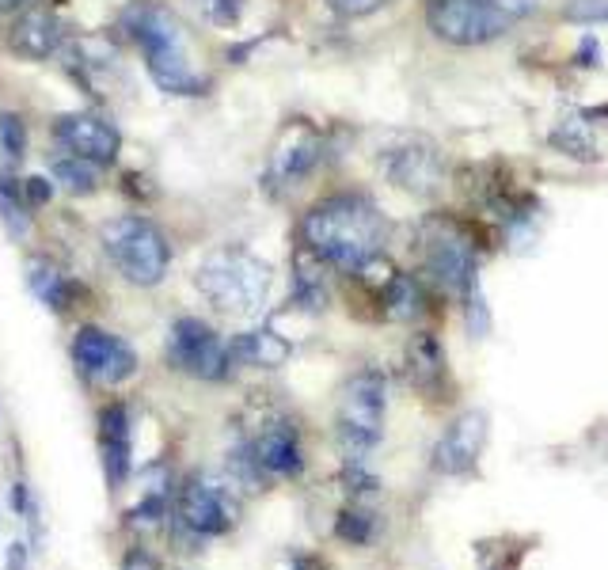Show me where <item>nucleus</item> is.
<instances>
[{"label":"nucleus","mask_w":608,"mask_h":570,"mask_svg":"<svg viewBox=\"0 0 608 570\" xmlns=\"http://www.w3.org/2000/svg\"><path fill=\"white\" fill-rule=\"evenodd\" d=\"M27 282H31V289H35L54 312H65V308H69V282H65V274H61L54 263L31 259V263H27Z\"/></svg>","instance_id":"4be33fe9"},{"label":"nucleus","mask_w":608,"mask_h":570,"mask_svg":"<svg viewBox=\"0 0 608 570\" xmlns=\"http://www.w3.org/2000/svg\"><path fill=\"white\" fill-rule=\"evenodd\" d=\"M194 282H198V293L217 312L251 316L263 308L266 293H270V266L255 259L251 251L225 247V251H213L206 263L198 266Z\"/></svg>","instance_id":"7ed1b4c3"},{"label":"nucleus","mask_w":608,"mask_h":570,"mask_svg":"<svg viewBox=\"0 0 608 570\" xmlns=\"http://www.w3.org/2000/svg\"><path fill=\"white\" fill-rule=\"evenodd\" d=\"M251 453L259 460V468L266 475H301L304 468V453H301V437L293 430V422H285V418H274V422H266L259 437H255V445H251Z\"/></svg>","instance_id":"4468645a"},{"label":"nucleus","mask_w":608,"mask_h":570,"mask_svg":"<svg viewBox=\"0 0 608 570\" xmlns=\"http://www.w3.org/2000/svg\"><path fill=\"white\" fill-rule=\"evenodd\" d=\"M19 194H23L27 206H46L54 190H50V183H46L42 175H31V179H23V190H19Z\"/></svg>","instance_id":"c756f323"},{"label":"nucleus","mask_w":608,"mask_h":570,"mask_svg":"<svg viewBox=\"0 0 608 570\" xmlns=\"http://www.w3.org/2000/svg\"><path fill=\"white\" fill-rule=\"evenodd\" d=\"M99 445L111 487H122L130 475V415L122 403H111L99 411Z\"/></svg>","instance_id":"f3484780"},{"label":"nucleus","mask_w":608,"mask_h":570,"mask_svg":"<svg viewBox=\"0 0 608 570\" xmlns=\"http://www.w3.org/2000/svg\"><path fill=\"white\" fill-rule=\"evenodd\" d=\"M73 361L95 384H122L137 373V354L130 342L99 327H80V335L73 339Z\"/></svg>","instance_id":"1a4fd4ad"},{"label":"nucleus","mask_w":608,"mask_h":570,"mask_svg":"<svg viewBox=\"0 0 608 570\" xmlns=\"http://www.w3.org/2000/svg\"><path fill=\"white\" fill-rule=\"evenodd\" d=\"M563 16L578 23H608V0H570Z\"/></svg>","instance_id":"bb28decb"},{"label":"nucleus","mask_w":608,"mask_h":570,"mask_svg":"<svg viewBox=\"0 0 608 570\" xmlns=\"http://www.w3.org/2000/svg\"><path fill=\"white\" fill-rule=\"evenodd\" d=\"M8 46H12V54L27 57V61H42L65 46V31L50 12H23L8 31Z\"/></svg>","instance_id":"dca6fc26"},{"label":"nucleus","mask_w":608,"mask_h":570,"mask_svg":"<svg viewBox=\"0 0 608 570\" xmlns=\"http://www.w3.org/2000/svg\"><path fill=\"white\" fill-rule=\"evenodd\" d=\"M209 16L217 23H232L240 16V0H209Z\"/></svg>","instance_id":"7c9ffc66"},{"label":"nucleus","mask_w":608,"mask_h":570,"mask_svg":"<svg viewBox=\"0 0 608 570\" xmlns=\"http://www.w3.org/2000/svg\"><path fill=\"white\" fill-rule=\"evenodd\" d=\"M236 502L228 498L225 487H217V483H209L206 475H198V479H190L187 487H183V498H179V517H183V525L190 532H198V536H221L236 525Z\"/></svg>","instance_id":"9b49d317"},{"label":"nucleus","mask_w":608,"mask_h":570,"mask_svg":"<svg viewBox=\"0 0 608 570\" xmlns=\"http://www.w3.org/2000/svg\"><path fill=\"white\" fill-rule=\"evenodd\" d=\"M380 168L388 175V183L415 190V194H426V190H434L441 183V152L430 141H407L399 149L384 152Z\"/></svg>","instance_id":"ddd939ff"},{"label":"nucleus","mask_w":608,"mask_h":570,"mask_svg":"<svg viewBox=\"0 0 608 570\" xmlns=\"http://www.w3.org/2000/svg\"><path fill=\"white\" fill-rule=\"evenodd\" d=\"M54 137L65 149L80 156V160H92V164H114V156L122 149V137L114 130L107 118H99L92 111H76L54 118Z\"/></svg>","instance_id":"9d476101"},{"label":"nucleus","mask_w":608,"mask_h":570,"mask_svg":"<svg viewBox=\"0 0 608 570\" xmlns=\"http://www.w3.org/2000/svg\"><path fill=\"white\" fill-rule=\"evenodd\" d=\"M331 4V12L342 19H361V16H373L384 8V0H327Z\"/></svg>","instance_id":"cd10ccee"},{"label":"nucleus","mask_w":608,"mask_h":570,"mask_svg":"<svg viewBox=\"0 0 608 570\" xmlns=\"http://www.w3.org/2000/svg\"><path fill=\"white\" fill-rule=\"evenodd\" d=\"M407 365H411V380L422 392H437L445 380V350L434 331H418L411 346H407Z\"/></svg>","instance_id":"a211bd4d"},{"label":"nucleus","mask_w":608,"mask_h":570,"mask_svg":"<svg viewBox=\"0 0 608 570\" xmlns=\"http://www.w3.org/2000/svg\"><path fill=\"white\" fill-rule=\"evenodd\" d=\"M422 259L426 270L449 297L464 304L479 289L475 278V247L468 232L449 217H430L422 225Z\"/></svg>","instance_id":"423d86ee"},{"label":"nucleus","mask_w":608,"mask_h":570,"mask_svg":"<svg viewBox=\"0 0 608 570\" xmlns=\"http://www.w3.org/2000/svg\"><path fill=\"white\" fill-rule=\"evenodd\" d=\"M171 358L179 369H187L190 377L198 380H225L232 369V346L221 342V335L209 323L194 320H175L171 327Z\"/></svg>","instance_id":"6e6552de"},{"label":"nucleus","mask_w":608,"mask_h":570,"mask_svg":"<svg viewBox=\"0 0 608 570\" xmlns=\"http://www.w3.org/2000/svg\"><path fill=\"white\" fill-rule=\"evenodd\" d=\"M8 570H27V544H12L8 548Z\"/></svg>","instance_id":"473e14b6"},{"label":"nucleus","mask_w":608,"mask_h":570,"mask_svg":"<svg viewBox=\"0 0 608 570\" xmlns=\"http://www.w3.org/2000/svg\"><path fill=\"white\" fill-rule=\"evenodd\" d=\"M16 4H23V0H0V8H16Z\"/></svg>","instance_id":"f704fd0d"},{"label":"nucleus","mask_w":608,"mask_h":570,"mask_svg":"<svg viewBox=\"0 0 608 570\" xmlns=\"http://www.w3.org/2000/svg\"><path fill=\"white\" fill-rule=\"evenodd\" d=\"M304 247H312L327 266L358 274L388 236V221L369 198L361 194H335L323 198L304 213Z\"/></svg>","instance_id":"f257e3e1"},{"label":"nucleus","mask_w":608,"mask_h":570,"mask_svg":"<svg viewBox=\"0 0 608 570\" xmlns=\"http://www.w3.org/2000/svg\"><path fill=\"white\" fill-rule=\"evenodd\" d=\"M130 517H133V521H141V525H156V521L164 517V494H160V491L145 494V498H141V506H137Z\"/></svg>","instance_id":"c85d7f7f"},{"label":"nucleus","mask_w":608,"mask_h":570,"mask_svg":"<svg viewBox=\"0 0 608 570\" xmlns=\"http://www.w3.org/2000/svg\"><path fill=\"white\" fill-rule=\"evenodd\" d=\"M521 16L510 0H430V31L449 46H483Z\"/></svg>","instance_id":"0eeeda50"},{"label":"nucleus","mask_w":608,"mask_h":570,"mask_svg":"<svg viewBox=\"0 0 608 570\" xmlns=\"http://www.w3.org/2000/svg\"><path fill=\"white\" fill-rule=\"evenodd\" d=\"M103 247L122 278L133 285H160L168 274L171 247L164 232L145 217H114L103 225Z\"/></svg>","instance_id":"39448f33"},{"label":"nucleus","mask_w":608,"mask_h":570,"mask_svg":"<svg viewBox=\"0 0 608 570\" xmlns=\"http://www.w3.org/2000/svg\"><path fill=\"white\" fill-rule=\"evenodd\" d=\"M380 301H384V316L396 323H411L426 312V297H422L418 278L415 274H399V270L392 274V282L384 285Z\"/></svg>","instance_id":"aec40b11"},{"label":"nucleus","mask_w":608,"mask_h":570,"mask_svg":"<svg viewBox=\"0 0 608 570\" xmlns=\"http://www.w3.org/2000/svg\"><path fill=\"white\" fill-rule=\"evenodd\" d=\"M339 479L350 494H377L380 491V479L365 472V468H361V460H346V468H342Z\"/></svg>","instance_id":"a878e982"},{"label":"nucleus","mask_w":608,"mask_h":570,"mask_svg":"<svg viewBox=\"0 0 608 570\" xmlns=\"http://www.w3.org/2000/svg\"><path fill=\"white\" fill-rule=\"evenodd\" d=\"M335 532H339L342 540H350V544H365L369 540V532H373V517L369 513H358V510H342L339 521H335Z\"/></svg>","instance_id":"b1692460"},{"label":"nucleus","mask_w":608,"mask_h":570,"mask_svg":"<svg viewBox=\"0 0 608 570\" xmlns=\"http://www.w3.org/2000/svg\"><path fill=\"white\" fill-rule=\"evenodd\" d=\"M23 145H27V133H23V122L16 114H0V152L8 160H19L23 156Z\"/></svg>","instance_id":"393cba45"},{"label":"nucleus","mask_w":608,"mask_h":570,"mask_svg":"<svg viewBox=\"0 0 608 570\" xmlns=\"http://www.w3.org/2000/svg\"><path fill=\"white\" fill-rule=\"evenodd\" d=\"M99 164H92V160H80V156H57L54 164H50V171H54V179L61 183L65 190H73V194H92L95 187H99Z\"/></svg>","instance_id":"5701e85b"},{"label":"nucleus","mask_w":608,"mask_h":570,"mask_svg":"<svg viewBox=\"0 0 608 570\" xmlns=\"http://www.w3.org/2000/svg\"><path fill=\"white\" fill-rule=\"evenodd\" d=\"M384 377L377 369H361L342 384L339 415H335V434L346 460H365L384 437Z\"/></svg>","instance_id":"20e7f679"},{"label":"nucleus","mask_w":608,"mask_h":570,"mask_svg":"<svg viewBox=\"0 0 608 570\" xmlns=\"http://www.w3.org/2000/svg\"><path fill=\"white\" fill-rule=\"evenodd\" d=\"M122 23H126L133 42L141 46L145 65H149L152 80L160 84V92L198 95L206 88V80L190 69V57L183 50V31H179V23H175L168 8L141 0V4H133L126 12Z\"/></svg>","instance_id":"f03ea898"},{"label":"nucleus","mask_w":608,"mask_h":570,"mask_svg":"<svg viewBox=\"0 0 608 570\" xmlns=\"http://www.w3.org/2000/svg\"><path fill=\"white\" fill-rule=\"evenodd\" d=\"M483 441H487V415L483 411H464L441 434L430 460H434V468L441 475H468L475 468L479 453H483Z\"/></svg>","instance_id":"f8f14e48"},{"label":"nucleus","mask_w":608,"mask_h":570,"mask_svg":"<svg viewBox=\"0 0 608 570\" xmlns=\"http://www.w3.org/2000/svg\"><path fill=\"white\" fill-rule=\"evenodd\" d=\"M122 570H160V563L152 559L149 551L133 548L130 555H126V563H122Z\"/></svg>","instance_id":"2f4dec72"},{"label":"nucleus","mask_w":608,"mask_h":570,"mask_svg":"<svg viewBox=\"0 0 608 570\" xmlns=\"http://www.w3.org/2000/svg\"><path fill=\"white\" fill-rule=\"evenodd\" d=\"M12 510L27 513V483H16V487H12Z\"/></svg>","instance_id":"72a5a7b5"},{"label":"nucleus","mask_w":608,"mask_h":570,"mask_svg":"<svg viewBox=\"0 0 608 570\" xmlns=\"http://www.w3.org/2000/svg\"><path fill=\"white\" fill-rule=\"evenodd\" d=\"M551 149L570 156V160H582V164H597L601 160V145H597V137L589 130V118H567V122H559L555 130H551Z\"/></svg>","instance_id":"412c9836"},{"label":"nucleus","mask_w":608,"mask_h":570,"mask_svg":"<svg viewBox=\"0 0 608 570\" xmlns=\"http://www.w3.org/2000/svg\"><path fill=\"white\" fill-rule=\"evenodd\" d=\"M320 152H323V141L312 126H289V133H285L278 152H274L270 179L282 183V187L301 183L304 175H312V168L320 164Z\"/></svg>","instance_id":"2eb2a0df"},{"label":"nucleus","mask_w":608,"mask_h":570,"mask_svg":"<svg viewBox=\"0 0 608 570\" xmlns=\"http://www.w3.org/2000/svg\"><path fill=\"white\" fill-rule=\"evenodd\" d=\"M232 358L244 361V365H259V369H278L289 358V342L266 327H255V331H244L232 339Z\"/></svg>","instance_id":"6ab92c4d"}]
</instances>
